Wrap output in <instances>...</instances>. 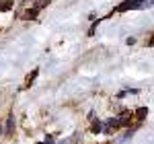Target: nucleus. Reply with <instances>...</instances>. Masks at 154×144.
Instances as JSON below:
<instances>
[{"instance_id":"nucleus-2","label":"nucleus","mask_w":154,"mask_h":144,"mask_svg":"<svg viewBox=\"0 0 154 144\" xmlns=\"http://www.w3.org/2000/svg\"><path fill=\"white\" fill-rule=\"evenodd\" d=\"M14 4V0H0V11L2 12H8Z\"/></svg>"},{"instance_id":"nucleus-4","label":"nucleus","mask_w":154,"mask_h":144,"mask_svg":"<svg viewBox=\"0 0 154 144\" xmlns=\"http://www.w3.org/2000/svg\"><path fill=\"white\" fill-rule=\"evenodd\" d=\"M12 132H14V117H11V120H8V126H6V134L11 136Z\"/></svg>"},{"instance_id":"nucleus-3","label":"nucleus","mask_w":154,"mask_h":144,"mask_svg":"<svg viewBox=\"0 0 154 144\" xmlns=\"http://www.w3.org/2000/svg\"><path fill=\"white\" fill-rule=\"evenodd\" d=\"M136 115H138V120H144V117L148 115V109H146V107H140L138 111H136Z\"/></svg>"},{"instance_id":"nucleus-5","label":"nucleus","mask_w":154,"mask_h":144,"mask_svg":"<svg viewBox=\"0 0 154 144\" xmlns=\"http://www.w3.org/2000/svg\"><path fill=\"white\" fill-rule=\"evenodd\" d=\"M35 14H37V8H33V11H29V12H27L25 17H27V19H35Z\"/></svg>"},{"instance_id":"nucleus-9","label":"nucleus","mask_w":154,"mask_h":144,"mask_svg":"<svg viewBox=\"0 0 154 144\" xmlns=\"http://www.w3.org/2000/svg\"><path fill=\"white\" fill-rule=\"evenodd\" d=\"M39 144H45V142H39Z\"/></svg>"},{"instance_id":"nucleus-6","label":"nucleus","mask_w":154,"mask_h":144,"mask_svg":"<svg viewBox=\"0 0 154 144\" xmlns=\"http://www.w3.org/2000/svg\"><path fill=\"white\" fill-rule=\"evenodd\" d=\"M93 132H95V134L101 132V124H99V121H95V124H93Z\"/></svg>"},{"instance_id":"nucleus-1","label":"nucleus","mask_w":154,"mask_h":144,"mask_svg":"<svg viewBox=\"0 0 154 144\" xmlns=\"http://www.w3.org/2000/svg\"><path fill=\"white\" fill-rule=\"evenodd\" d=\"M144 6V0H125V2H121L115 11L117 12H125V11H134V8H142Z\"/></svg>"},{"instance_id":"nucleus-7","label":"nucleus","mask_w":154,"mask_h":144,"mask_svg":"<svg viewBox=\"0 0 154 144\" xmlns=\"http://www.w3.org/2000/svg\"><path fill=\"white\" fill-rule=\"evenodd\" d=\"M49 2H51V0H39V6H37V8H43V6H48Z\"/></svg>"},{"instance_id":"nucleus-8","label":"nucleus","mask_w":154,"mask_h":144,"mask_svg":"<svg viewBox=\"0 0 154 144\" xmlns=\"http://www.w3.org/2000/svg\"><path fill=\"white\" fill-rule=\"evenodd\" d=\"M45 144H54V138H51V136H48V138H45Z\"/></svg>"},{"instance_id":"nucleus-10","label":"nucleus","mask_w":154,"mask_h":144,"mask_svg":"<svg viewBox=\"0 0 154 144\" xmlns=\"http://www.w3.org/2000/svg\"><path fill=\"white\" fill-rule=\"evenodd\" d=\"M0 132H2V128H0Z\"/></svg>"}]
</instances>
